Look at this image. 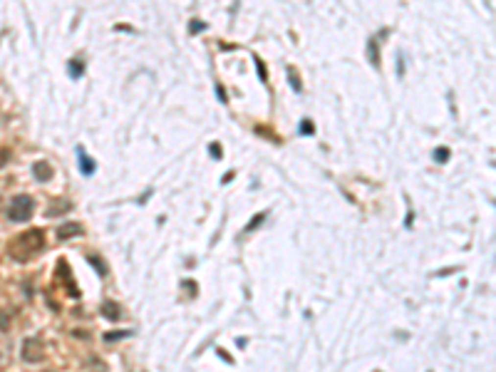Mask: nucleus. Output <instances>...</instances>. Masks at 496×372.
I'll list each match as a JSON object with an SVG mask.
<instances>
[{
    "instance_id": "nucleus-1",
    "label": "nucleus",
    "mask_w": 496,
    "mask_h": 372,
    "mask_svg": "<svg viewBox=\"0 0 496 372\" xmlns=\"http://www.w3.org/2000/svg\"><path fill=\"white\" fill-rule=\"evenodd\" d=\"M45 246V233L40 229H30L20 236H15L8 246V256L13 260H18V263H25V260H30L35 253H40Z\"/></svg>"
},
{
    "instance_id": "nucleus-2",
    "label": "nucleus",
    "mask_w": 496,
    "mask_h": 372,
    "mask_svg": "<svg viewBox=\"0 0 496 372\" xmlns=\"http://www.w3.org/2000/svg\"><path fill=\"white\" fill-rule=\"evenodd\" d=\"M32 209H35V204H32L30 196H15L10 201V206H8V218L10 221H27Z\"/></svg>"
},
{
    "instance_id": "nucleus-3",
    "label": "nucleus",
    "mask_w": 496,
    "mask_h": 372,
    "mask_svg": "<svg viewBox=\"0 0 496 372\" xmlns=\"http://www.w3.org/2000/svg\"><path fill=\"white\" fill-rule=\"evenodd\" d=\"M43 355H45V350H43V343L37 340V338H27V340L23 343V360H27V362H40Z\"/></svg>"
},
{
    "instance_id": "nucleus-4",
    "label": "nucleus",
    "mask_w": 496,
    "mask_h": 372,
    "mask_svg": "<svg viewBox=\"0 0 496 372\" xmlns=\"http://www.w3.org/2000/svg\"><path fill=\"white\" fill-rule=\"evenodd\" d=\"M32 176H35L37 181H50V176H52L50 164H47V162H35V164H32Z\"/></svg>"
},
{
    "instance_id": "nucleus-5",
    "label": "nucleus",
    "mask_w": 496,
    "mask_h": 372,
    "mask_svg": "<svg viewBox=\"0 0 496 372\" xmlns=\"http://www.w3.org/2000/svg\"><path fill=\"white\" fill-rule=\"evenodd\" d=\"M82 233V226L80 223H62V226L57 229V238L60 241H65V238H70V236H80Z\"/></svg>"
},
{
    "instance_id": "nucleus-6",
    "label": "nucleus",
    "mask_w": 496,
    "mask_h": 372,
    "mask_svg": "<svg viewBox=\"0 0 496 372\" xmlns=\"http://www.w3.org/2000/svg\"><path fill=\"white\" fill-rule=\"evenodd\" d=\"M77 157H80V171H82V176H92V174H94V169H97V166H94V162H92V159H90V157L82 152L80 146H77Z\"/></svg>"
},
{
    "instance_id": "nucleus-7",
    "label": "nucleus",
    "mask_w": 496,
    "mask_h": 372,
    "mask_svg": "<svg viewBox=\"0 0 496 372\" xmlns=\"http://www.w3.org/2000/svg\"><path fill=\"white\" fill-rule=\"evenodd\" d=\"M57 276H65V280H62V283H65V288H70V290H72V295H80V290L74 288V283H72V273L67 271V263H65V260H60V263H57Z\"/></svg>"
},
{
    "instance_id": "nucleus-8",
    "label": "nucleus",
    "mask_w": 496,
    "mask_h": 372,
    "mask_svg": "<svg viewBox=\"0 0 496 372\" xmlns=\"http://www.w3.org/2000/svg\"><path fill=\"white\" fill-rule=\"evenodd\" d=\"M102 315L104 318H109V320H119V315H122V308L114 303V301H107L104 305H102Z\"/></svg>"
},
{
    "instance_id": "nucleus-9",
    "label": "nucleus",
    "mask_w": 496,
    "mask_h": 372,
    "mask_svg": "<svg viewBox=\"0 0 496 372\" xmlns=\"http://www.w3.org/2000/svg\"><path fill=\"white\" fill-rule=\"evenodd\" d=\"M70 209H72V204H70V201L57 199L52 206H47V216H60V213H65V211H70Z\"/></svg>"
},
{
    "instance_id": "nucleus-10",
    "label": "nucleus",
    "mask_w": 496,
    "mask_h": 372,
    "mask_svg": "<svg viewBox=\"0 0 496 372\" xmlns=\"http://www.w3.org/2000/svg\"><path fill=\"white\" fill-rule=\"evenodd\" d=\"M67 72H70V77H72V80H80V77H82V72H85V62H82V60H70Z\"/></svg>"
},
{
    "instance_id": "nucleus-11",
    "label": "nucleus",
    "mask_w": 496,
    "mask_h": 372,
    "mask_svg": "<svg viewBox=\"0 0 496 372\" xmlns=\"http://www.w3.org/2000/svg\"><path fill=\"white\" fill-rule=\"evenodd\" d=\"M367 52H370V62H372V67H379V52H377V37H370V40H367Z\"/></svg>"
},
{
    "instance_id": "nucleus-12",
    "label": "nucleus",
    "mask_w": 496,
    "mask_h": 372,
    "mask_svg": "<svg viewBox=\"0 0 496 372\" xmlns=\"http://www.w3.org/2000/svg\"><path fill=\"white\" fill-rule=\"evenodd\" d=\"M122 338H129V330H114V332H107V335H104L107 343H117V340H122Z\"/></svg>"
},
{
    "instance_id": "nucleus-13",
    "label": "nucleus",
    "mask_w": 496,
    "mask_h": 372,
    "mask_svg": "<svg viewBox=\"0 0 496 372\" xmlns=\"http://www.w3.org/2000/svg\"><path fill=\"white\" fill-rule=\"evenodd\" d=\"M447 159H449V149H447V146H437V149H434V162L444 164Z\"/></svg>"
},
{
    "instance_id": "nucleus-14",
    "label": "nucleus",
    "mask_w": 496,
    "mask_h": 372,
    "mask_svg": "<svg viewBox=\"0 0 496 372\" xmlns=\"http://www.w3.org/2000/svg\"><path fill=\"white\" fill-rule=\"evenodd\" d=\"M87 260H90V263L97 268V273H99V276H104V273H107V268H104V263H102V258H99V256H90Z\"/></svg>"
},
{
    "instance_id": "nucleus-15",
    "label": "nucleus",
    "mask_w": 496,
    "mask_h": 372,
    "mask_svg": "<svg viewBox=\"0 0 496 372\" xmlns=\"http://www.w3.org/2000/svg\"><path fill=\"white\" fill-rule=\"evenodd\" d=\"M298 132H300V134H313V132H315V127L310 124V119H303V122H300V127H298Z\"/></svg>"
},
{
    "instance_id": "nucleus-16",
    "label": "nucleus",
    "mask_w": 496,
    "mask_h": 372,
    "mask_svg": "<svg viewBox=\"0 0 496 372\" xmlns=\"http://www.w3.org/2000/svg\"><path fill=\"white\" fill-rule=\"evenodd\" d=\"M265 216H268V213H256V216H253V221L248 223V229H246V231H253V229H258L260 223H263V218H265Z\"/></svg>"
},
{
    "instance_id": "nucleus-17",
    "label": "nucleus",
    "mask_w": 496,
    "mask_h": 372,
    "mask_svg": "<svg viewBox=\"0 0 496 372\" xmlns=\"http://www.w3.org/2000/svg\"><path fill=\"white\" fill-rule=\"evenodd\" d=\"M288 74H290V87H293L295 92H300V90H303V85H300V80H298L295 70H288Z\"/></svg>"
},
{
    "instance_id": "nucleus-18",
    "label": "nucleus",
    "mask_w": 496,
    "mask_h": 372,
    "mask_svg": "<svg viewBox=\"0 0 496 372\" xmlns=\"http://www.w3.org/2000/svg\"><path fill=\"white\" fill-rule=\"evenodd\" d=\"M189 30H191V32H201V30H206V23H201V20H191Z\"/></svg>"
},
{
    "instance_id": "nucleus-19",
    "label": "nucleus",
    "mask_w": 496,
    "mask_h": 372,
    "mask_svg": "<svg viewBox=\"0 0 496 372\" xmlns=\"http://www.w3.org/2000/svg\"><path fill=\"white\" fill-rule=\"evenodd\" d=\"M211 157H213V159H221V146H218V144H211Z\"/></svg>"
},
{
    "instance_id": "nucleus-20",
    "label": "nucleus",
    "mask_w": 496,
    "mask_h": 372,
    "mask_svg": "<svg viewBox=\"0 0 496 372\" xmlns=\"http://www.w3.org/2000/svg\"><path fill=\"white\" fill-rule=\"evenodd\" d=\"M256 65H258V74H260V80H265V70H263V62L256 57Z\"/></svg>"
},
{
    "instance_id": "nucleus-21",
    "label": "nucleus",
    "mask_w": 496,
    "mask_h": 372,
    "mask_svg": "<svg viewBox=\"0 0 496 372\" xmlns=\"http://www.w3.org/2000/svg\"><path fill=\"white\" fill-rule=\"evenodd\" d=\"M402 70H404V65H402V55L397 57V74H402Z\"/></svg>"
},
{
    "instance_id": "nucleus-22",
    "label": "nucleus",
    "mask_w": 496,
    "mask_h": 372,
    "mask_svg": "<svg viewBox=\"0 0 496 372\" xmlns=\"http://www.w3.org/2000/svg\"><path fill=\"white\" fill-rule=\"evenodd\" d=\"M216 94H218V99H221V102H226V94H223V90H221V87H216Z\"/></svg>"
}]
</instances>
